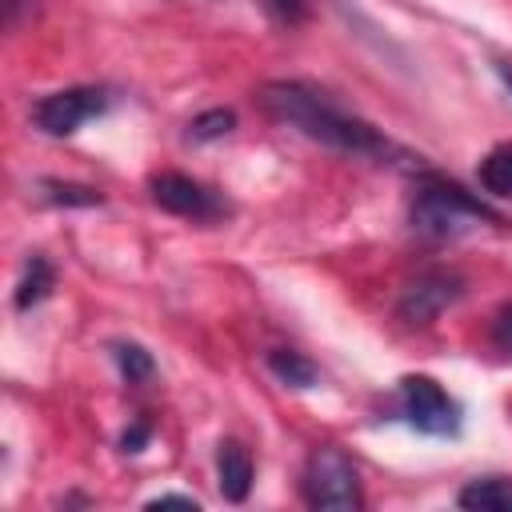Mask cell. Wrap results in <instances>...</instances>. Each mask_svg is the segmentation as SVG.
Instances as JSON below:
<instances>
[{
    "label": "cell",
    "mask_w": 512,
    "mask_h": 512,
    "mask_svg": "<svg viewBox=\"0 0 512 512\" xmlns=\"http://www.w3.org/2000/svg\"><path fill=\"white\" fill-rule=\"evenodd\" d=\"M260 108L304 132L308 140L332 148V152H344V156H360V160H388L396 156V144L388 136H380L368 120L352 116L344 104H336L324 88L308 84V80H268L260 88Z\"/></svg>",
    "instance_id": "1"
},
{
    "label": "cell",
    "mask_w": 512,
    "mask_h": 512,
    "mask_svg": "<svg viewBox=\"0 0 512 512\" xmlns=\"http://www.w3.org/2000/svg\"><path fill=\"white\" fill-rule=\"evenodd\" d=\"M484 220H496V212L488 204H480L476 196H468L460 184L440 180V176L420 180L416 200H412V232L420 240L444 244V240H456V236L472 232Z\"/></svg>",
    "instance_id": "2"
},
{
    "label": "cell",
    "mask_w": 512,
    "mask_h": 512,
    "mask_svg": "<svg viewBox=\"0 0 512 512\" xmlns=\"http://www.w3.org/2000/svg\"><path fill=\"white\" fill-rule=\"evenodd\" d=\"M300 496H304L308 508L356 512V508L364 504V496H360V476H356V464L348 460V452L336 448V444L312 448L308 460H304Z\"/></svg>",
    "instance_id": "3"
},
{
    "label": "cell",
    "mask_w": 512,
    "mask_h": 512,
    "mask_svg": "<svg viewBox=\"0 0 512 512\" xmlns=\"http://www.w3.org/2000/svg\"><path fill=\"white\" fill-rule=\"evenodd\" d=\"M396 412L408 428L424 432V436H436V440H448V436H460V404L432 380V376H400L396 384Z\"/></svg>",
    "instance_id": "4"
},
{
    "label": "cell",
    "mask_w": 512,
    "mask_h": 512,
    "mask_svg": "<svg viewBox=\"0 0 512 512\" xmlns=\"http://www.w3.org/2000/svg\"><path fill=\"white\" fill-rule=\"evenodd\" d=\"M112 104V96L104 88H60V92H48L32 104V124L44 132V136H72L80 124H88L92 116H100L104 108Z\"/></svg>",
    "instance_id": "5"
},
{
    "label": "cell",
    "mask_w": 512,
    "mask_h": 512,
    "mask_svg": "<svg viewBox=\"0 0 512 512\" xmlns=\"http://www.w3.org/2000/svg\"><path fill=\"white\" fill-rule=\"evenodd\" d=\"M152 200L172 212V216H184V220H196V224H212L220 216H228V204L220 192H212L208 184L184 176V172H160L152 176Z\"/></svg>",
    "instance_id": "6"
},
{
    "label": "cell",
    "mask_w": 512,
    "mask_h": 512,
    "mask_svg": "<svg viewBox=\"0 0 512 512\" xmlns=\"http://www.w3.org/2000/svg\"><path fill=\"white\" fill-rule=\"evenodd\" d=\"M460 292H464L460 272H452V268H424V272L404 288V296H400V304H396V316H400L408 328H424V324H432L448 304H456Z\"/></svg>",
    "instance_id": "7"
},
{
    "label": "cell",
    "mask_w": 512,
    "mask_h": 512,
    "mask_svg": "<svg viewBox=\"0 0 512 512\" xmlns=\"http://www.w3.org/2000/svg\"><path fill=\"white\" fill-rule=\"evenodd\" d=\"M216 480H220V496L240 504L252 488V456L240 440H220L216 448Z\"/></svg>",
    "instance_id": "8"
},
{
    "label": "cell",
    "mask_w": 512,
    "mask_h": 512,
    "mask_svg": "<svg viewBox=\"0 0 512 512\" xmlns=\"http://www.w3.org/2000/svg\"><path fill=\"white\" fill-rule=\"evenodd\" d=\"M456 504L460 508H472V512H512V480L508 476L472 480V484L460 488Z\"/></svg>",
    "instance_id": "9"
},
{
    "label": "cell",
    "mask_w": 512,
    "mask_h": 512,
    "mask_svg": "<svg viewBox=\"0 0 512 512\" xmlns=\"http://www.w3.org/2000/svg\"><path fill=\"white\" fill-rule=\"evenodd\" d=\"M52 284H56V272H52V264L44 260V256H32L28 264H24V272H20V280H16V292H12V304H16V312H28V308H36L48 292H52Z\"/></svg>",
    "instance_id": "10"
},
{
    "label": "cell",
    "mask_w": 512,
    "mask_h": 512,
    "mask_svg": "<svg viewBox=\"0 0 512 512\" xmlns=\"http://www.w3.org/2000/svg\"><path fill=\"white\" fill-rule=\"evenodd\" d=\"M476 176H480V188H484V192L512 200V144H496V148L480 160Z\"/></svg>",
    "instance_id": "11"
},
{
    "label": "cell",
    "mask_w": 512,
    "mask_h": 512,
    "mask_svg": "<svg viewBox=\"0 0 512 512\" xmlns=\"http://www.w3.org/2000/svg\"><path fill=\"white\" fill-rule=\"evenodd\" d=\"M268 368H272L276 380H284L292 388H312L316 384V364L308 356L292 352V348H272L268 352Z\"/></svg>",
    "instance_id": "12"
},
{
    "label": "cell",
    "mask_w": 512,
    "mask_h": 512,
    "mask_svg": "<svg viewBox=\"0 0 512 512\" xmlns=\"http://www.w3.org/2000/svg\"><path fill=\"white\" fill-rule=\"evenodd\" d=\"M112 356H116L120 376H124L128 384H144V380H152V372H156L152 352H144L140 344H112Z\"/></svg>",
    "instance_id": "13"
},
{
    "label": "cell",
    "mask_w": 512,
    "mask_h": 512,
    "mask_svg": "<svg viewBox=\"0 0 512 512\" xmlns=\"http://www.w3.org/2000/svg\"><path fill=\"white\" fill-rule=\"evenodd\" d=\"M232 128H236V112H232V108H212V112H200V116L188 124V136H192L196 144H204V140L228 136Z\"/></svg>",
    "instance_id": "14"
},
{
    "label": "cell",
    "mask_w": 512,
    "mask_h": 512,
    "mask_svg": "<svg viewBox=\"0 0 512 512\" xmlns=\"http://www.w3.org/2000/svg\"><path fill=\"white\" fill-rule=\"evenodd\" d=\"M40 192L52 204H80V208H92V204L104 200L96 188H88V184H64V180H40Z\"/></svg>",
    "instance_id": "15"
},
{
    "label": "cell",
    "mask_w": 512,
    "mask_h": 512,
    "mask_svg": "<svg viewBox=\"0 0 512 512\" xmlns=\"http://www.w3.org/2000/svg\"><path fill=\"white\" fill-rule=\"evenodd\" d=\"M492 344H496L504 356H512V304L496 312V320H492Z\"/></svg>",
    "instance_id": "16"
},
{
    "label": "cell",
    "mask_w": 512,
    "mask_h": 512,
    "mask_svg": "<svg viewBox=\"0 0 512 512\" xmlns=\"http://www.w3.org/2000/svg\"><path fill=\"white\" fill-rule=\"evenodd\" d=\"M272 8H276L288 24H300V20H304V12H308V8H304V0H272Z\"/></svg>",
    "instance_id": "17"
},
{
    "label": "cell",
    "mask_w": 512,
    "mask_h": 512,
    "mask_svg": "<svg viewBox=\"0 0 512 512\" xmlns=\"http://www.w3.org/2000/svg\"><path fill=\"white\" fill-rule=\"evenodd\" d=\"M148 508H196V496H152Z\"/></svg>",
    "instance_id": "18"
},
{
    "label": "cell",
    "mask_w": 512,
    "mask_h": 512,
    "mask_svg": "<svg viewBox=\"0 0 512 512\" xmlns=\"http://www.w3.org/2000/svg\"><path fill=\"white\" fill-rule=\"evenodd\" d=\"M144 440H148V424H136V428H128V432H124V440H120V444H124V452H140V444H144Z\"/></svg>",
    "instance_id": "19"
},
{
    "label": "cell",
    "mask_w": 512,
    "mask_h": 512,
    "mask_svg": "<svg viewBox=\"0 0 512 512\" xmlns=\"http://www.w3.org/2000/svg\"><path fill=\"white\" fill-rule=\"evenodd\" d=\"M496 72H500V80H504V84H508V88H512V64H508V60H504V64H496Z\"/></svg>",
    "instance_id": "20"
}]
</instances>
